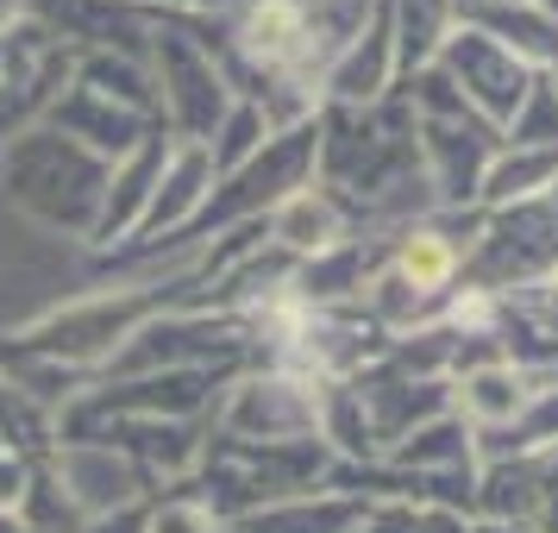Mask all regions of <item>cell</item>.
Wrapping results in <instances>:
<instances>
[{
  "instance_id": "9c48e42d",
  "label": "cell",
  "mask_w": 558,
  "mask_h": 533,
  "mask_svg": "<svg viewBox=\"0 0 558 533\" xmlns=\"http://www.w3.org/2000/svg\"><path fill=\"white\" fill-rule=\"evenodd\" d=\"M157 533H214V528H207V514H202V508H163V514H157Z\"/></svg>"
},
{
  "instance_id": "8992f818",
  "label": "cell",
  "mask_w": 558,
  "mask_h": 533,
  "mask_svg": "<svg viewBox=\"0 0 558 533\" xmlns=\"http://www.w3.org/2000/svg\"><path fill=\"white\" fill-rule=\"evenodd\" d=\"M502 145L508 152H546V145H558V88L546 82V70L533 76L521 113H514L508 132H502Z\"/></svg>"
},
{
  "instance_id": "8fae6325",
  "label": "cell",
  "mask_w": 558,
  "mask_h": 533,
  "mask_svg": "<svg viewBox=\"0 0 558 533\" xmlns=\"http://www.w3.org/2000/svg\"><path fill=\"white\" fill-rule=\"evenodd\" d=\"M546 82H553V88H558V63H553V70H546Z\"/></svg>"
},
{
  "instance_id": "52a82bcc",
  "label": "cell",
  "mask_w": 558,
  "mask_h": 533,
  "mask_svg": "<svg viewBox=\"0 0 558 533\" xmlns=\"http://www.w3.org/2000/svg\"><path fill=\"white\" fill-rule=\"evenodd\" d=\"M533 533H558V452L546 458V477H539V502H533Z\"/></svg>"
},
{
  "instance_id": "ba28073f",
  "label": "cell",
  "mask_w": 558,
  "mask_h": 533,
  "mask_svg": "<svg viewBox=\"0 0 558 533\" xmlns=\"http://www.w3.org/2000/svg\"><path fill=\"white\" fill-rule=\"evenodd\" d=\"M421 533H477V521L458 508H421Z\"/></svg>"
},
{
  "instance_id": "3957f363",
  "label": "cell",
  "mask_w": 558,
  "mask_h": 533,
  "mask_svg": "<svg viewBox=\"0 0 558 533\" xmlns=\"http://www.w3.org/2000/svg\"><path fill=\"white\" fill-rule=\"evenodd\" d=\"M414 138H421V163L433 182V207H446V214L477 207L483 177L502 157V132L483 126L477 113H458V120H414Z\"/></svg>"
},
{
  "instance_id": "5b68a950",
  "label": "cell",
  "mask_w": 558,
  "mask_h": 533,
  "mask_svg": "<svg viewBox=\"0 0 558 533\" xmlns=\"http://www.w3.org/2000/svg\"><path fill=\"white\" fill-rule=\"evenodd\" d=\"M458 26L496 38L508 57H521L527 70H553L558 63V20L539 13L533 0H458Z\"/></svg>"
},
{
  "instance_id": "277c9868",
  "label": "cell",
  "mask_w": 558,
  "mask_h": 533,
  "mask_svg": "<svg viewBox=\"0 0 558 533\" xmlns=\"http://www.w3.org/2000/svg\"><path fill=\"white\" fill-rule=\"evenodd\" d=\"M539 389H546V383L527 377L521 364L489 358V364H471V371L452 377V414L477 433V439H496V433H508L521 414H527Z\"/></svg>"
},
{
  "instance_id": "30bf717a",
  "label": "cell",
  "mask_w": 558,
  "mask_h": 533,
  "mask_svg": "<svg viewBox=\"0 0 558 533\" xmlns=\"http://www.w3.org/2000/svg\"><path fill=\"white\" fill-rule=\"evenodd\" d=\"M533 7H539V13H553V20H558V0H533Z\"/></svg>"
},
{
  "instance_id": "7a4b0ae2",
  "label": "cell",
  "mask_w": 558,
  "mask_h": 533,
  "mask_svg": "<svg viewBox=\"0 0 558 533\" xmlns=\"http://www.w3.org/2000/svg\"><path fill=\"white\" fill-rule=\"evenodd\" d=\"M433 70L452 82L458 101L471 107L483 126H496V132H508V120L521 113L533 76H539V70H527L521 57H508L496 38H483V32H471V26H452V38L433 57Z\"/></svg>"
},
{
  "instance_id": "6da1fadb",
  "label": "cell",
  "mask_w": 558,
  "mask_h": 533,
  "mask_svg": "<svg viewBox=\"0 0 558 533\" xmlns=\"http://www.w3.org/2000/svg\"><path fill=\"white\" fill-rule=\"evenodd\" d=\"M553 277H558V182L527 195V202L483 207V239L458 282L483 289V295H521V289H546Z\"/></svg>"
}]
</instances>
